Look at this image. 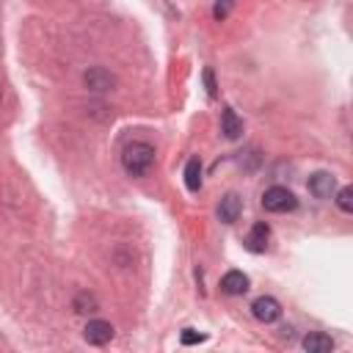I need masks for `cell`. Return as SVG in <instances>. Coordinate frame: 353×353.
<instances>
[{"label":"cell","instance_id":"1","mask_svg":"<svg viewBox=\"0 0 353 353\" xmlns=\"http://www.w3.org/2000/svg\"><path fill=\"white\" fill-rule=\"evenodd\" d=\"M121 165L130 176H143L149 174V168L154 165V146H149L146 141H132L124 146L121 152Z\"/></svg>","mask_w":353,"mask_h":353},{"label":"cell","instance_id":"2","mask_svg":"<svg viewBox=\"0 0 353 353\" xmlns=\"http://www.w3.org/2000/svg\"><path fill=\"white\" fill-rule=\"evenodd\" d=\"M262 207L268 212H292L298 207V199H295L292 190H287L281 185H273V188H268L262 193Z\"/></svg>","mask_w":353,"mask_h":353},{"label":"cell","instance_id":"3","mask_svg":"<svg viewBox=\"0 0 353 353\" xmlns=\"http://www.w3.org/2000/svg\"><path fill=\"white\" fill-rule=\"evenodd\" d=\"M251 312L259 323H276L281 317V303L270 295H259L254 303H251Z\"/></svg>","mask_w":353,"mask_h":353},{"label":"cell","instance_id":"4","mask_svg":"<svg viewBox=\"0 0 353 353\" xmlns=\"http://www.w3.org/2000/svg\"><path fill=\"white\" fill-rule=\"evenodd\" d=\"M268 240H270V226L265 221H259V223L251 226V232L245 234L243 243H245V248L251 254H262V251H268Z\"/></svg>","mask_w":353,"mask_h":353},{"label":"cell","instance_id":"5","mask_svg":"<svg viewBox=\"0 0 353 353\" xmlns=\"http://www.w3.org/2000/svg\"><path fill=\"white\" fill-rule=\"evenodd\" d=\"M83 336L88 345H108L113 339V325L105 320H88V325L83 328Z\"/></svg>","mask_w":353,"mask_h":353},{"label":"cell","instance_id":"6","mask_svg":"<svg viewBox=\"0 0 353 353\" xmlns=\"http://www.w3.org/2000/svg\"><path fill=\"white\" fill-rule=\"evenodd\" d=\"M334 188H336V179H334V174H328V171H317V174L309 176V193H312L314 199H331Z\"/></svg>","mask_w":353,"mask_h":353},{"label":"cell","instance_id":"7","mask_svg":"<svg viewBox=\"0 0 353 353\" xmlns=\"http://www.w3.org/2000/svg\"><path fill=\"white\" fill-rule=\"evenodd\" d=\"M240 210H243L240 196H237V193H226V196L221 199V204H218V218H221L223 223H234V221L240 218Z\"/></svg>","mask_w":353,"mask_h":353},{"label":"cell","instance_id":"8","mask_svg":"<svg viewBox=\"0 0 353 353\" xmlns=\"http://www.w3.org/2000/svg\"><path fill=\"white\" fill-rule=\"evenodd\" d=\"M248 276L243 273V270H229L223 279H221V290L226 292V295H243V292H248Z\"/></svg>","mask_w":353,"mask_h":353},{"label":"cell","instance_id":"9","mask_svg":"<svg viewBox=\"0 0 353 353\" xmlns=\"http://www.w3.org/2000/svg\"><path fill=\"white\" fill-rule=\"evenodd\" d=\"M221 132L229 138V141H237L243 135V119L232 110V108H223L221 110Z\"/></svg>","mask_w":353,"mask_h":353},{"label":"cell","instance_id":"10","mask_svg":"<svg viewBox=\"0 0 353 353\" xmlns=\"http://www.w3.org/2000/svg\"><path fill=\"white\" fill-rule=\"evenodd\" d=\"M303 350H309V353H331L334 350V339L328 334H323V331H312V334L303 336Z\"/></svg>","mask_w":353,"mask_h":353},{"label":"cell","instance_id":"11","mask_svg":"<svg viewBox=\"0 0 353 353\" xmlns=\"http://www.w3.org/2000/svg\"><path fill=\"white\" fill-rule=\"evenodd\" d=\"M85 85L94 88V91H108L113 85V74L108 69H102V66H94V69L85 72Z\"/></svg>","mask_w":353,"mask_h":353},{"label":"cell","instance_id":"12","mask_svg":"<svg viewBox=\"0 0 353 353\" xmlns=\"http://www.w3.org/2000/svg\"><path fill=\"white\" fill-rule=\"evenodd\" d=\"M185 185L190 193H199L201 188V160L199 157H190L188 165H185Z\"/></svg>","mask_w":353,"mask_h":353},{"label":"cell","instance_id":"13","mask_svg":"<svg viewBox=\"0 0 353 353\" xmlns=\"http://www.w3.org/2000/svg\"><path fill=\"white\" fill-rule=\"evenodd\" d=\"M336 207L342 212H353V188H342L336 193Z\"/></svg>","mask_w":353,"mask_h":353},{"label":"cell","instance_id":"14","mask_svg":"<svg viewBox=\"0 0 353 353\" xmlns=\"http://www.w3.org/2000/svg\"><path fill=\"white\" fill-rule=\"evenodd\" d=\"M232 6H234V0H218L215 3V8H212V17L221 22V19H226L229 17V11H232Z\"/></svg>","mask_w":353,"mask_h":353},{"label":"cell","instance_id":"15","mask_svg":"<svg viewBox=\"0 0 353 353\" xmlns=\"http://www.w3.org/2000/svg\"><path fill=\"white\" fill-rule=\"evenodd\" d=\"M179 342H182V345H199V342H204V334H199V331H193V328H185V331L179 334Z\"/></svg>","mask_w":353,"mask_h":353},{"label":"cell","instance_id":"16","mask_svg":"<svg viewBox=\"0 0 353 353\" xmlns=\"http://www.w3.org/2000/svg\"><path fill=\"white\" fill-rule=\"evenodd\" d=\"M204 83H207V94L215 97V80H212V69H204Z\"/></svg>","mask_w":353,"mask_h":353}]
</instances>
